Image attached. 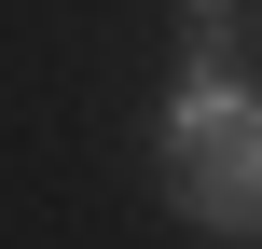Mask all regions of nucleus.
<instances>
[{
	"instance_id": "2",
	"label": "nucleus",
	"mask_w": 262,
	"mask_h": 249,
	"mask_svg": "<svg viewBox=\"0 0 262 249\" xmlns=\"http://www.w3.org/2000/svg\"><path fill=\"white\" fill-rule=\"evenodd\" d=\"M180 83H249V0H180Z\"/></svg>"
},
{
	"instance_id": "1",
	"label": "nucleus",
	"mask_w": 262,
	"mask_h": 249,
	"mask_svg": "<svg viewBox=\"0 0 262 249\" xmlns=\"http://www.w3.org/2000/svg\"><path fill=\"white\" fill-rule=\"evenodd\" d=\"M152 166L193 236H262V83H180L152 111Z\"/></svg>"
}]
</instances>
